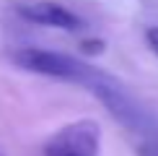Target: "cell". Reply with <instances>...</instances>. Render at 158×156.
I'll return each instance as SVG.
<instances>
[{
	"label": "cell",
	"mask_w": 158,
	"mask_h": 156,
	"mask_svg": "<svg viewBox=\"0 0 158 156\" xmlns=\"http://www.w3.org/2000/svg\"><path fill=\"white\" fill-rule=\"evenodd\" d=\"M10 63L16 68L26 70L34 76H47L57 78V81H70V83H81L88 89L96 81V76L101 70H96L94 65L78 60V57L68 55V52H57V50H42V47H16L8 52Z\"/></svg>",
	"instance_id": "obj_1"
},
{
	"label": "cell",
	"mask_w": 158,
	"mask_h": 156,
	"mask_svg": "<svg viewBox=\"0 0 158 156\" xmlns=\"http://www.w3.org/2000/svg\"><path fill=\"white\" fill-rule=\"evenodd\" d=\"M88 91L109 109V115L114 117L122 128L130 130V133L143 135V138H150V135L158 130V122H156L153 112H150L145 104H140L137 96H132L117 78H111L109 73H98L96 81L88 86Z\"/></svg>",
	"instance_id": "obj_2"
},
{
	"label": "cell",
	"mask_w": 158,
	"mask_h": 156,
	"mask_svg": "<svg viewBox=\"0 0 158 156\" xmlns=\"http://www.w3.org/2000/svg\"><path fill=\"white\" fill-rule=\"evenodd\" d=\"M101 128L96 120H75L62 125L44 143V156H98Z\"/></svg>",
	"instance_id": "obj_3"
},
{
	"label": "cell",
	"mask_w": 158,
	"mask_h": 156,
	"mask_svg": "<svg viewBox=\"0 0 158 156\" xmlns=\"http://www.w3.org/2000/svg\"><path fill=\"white\" fill-rule=\"evenodd\" d=\"M16 13L29 24L47 26V29H60V31H81L83 21L75 16L70 8L52 0H26L16 5Z\"/></svg>",
	"instance_id": "obj_4"
},
{
	"label": "cell",
	"mask_w": 158,
	"mask_h": 156,
	"mask_svg": "<svg viewBox=\"0 0 158 156\" xmlns=\"http://www.w3.org/2000/svg\"><path fill=\"white\" fill-rule=\"evenodd\" d=\"M145 42H148V47L158 55V26H150V29L145 31Z\"/></svg>",
	"instance_id": "obj_5"
},
{
	"label": "cell",
	"mask_w": 158,
	"mask_h": 156,
	"mask_svg": "<svg viewBox=\"0 0 158 156\" xmlns=\"http://www.w3.org/2000/svg\"><path fill=\"white\" fill-rule=\"evenodd\" d=\"M0 156H3V154H0Z\"/></svg>",
	"instance_id": "obj_6"
}]
</instances>
